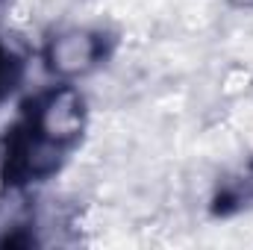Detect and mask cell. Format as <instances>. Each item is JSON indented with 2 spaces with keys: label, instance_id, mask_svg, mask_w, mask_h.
<instances>
[{
  "label": "cell",
  "instance_id": "obj_1",
  "mask_svg": "<svg viewBox=\"0 0 253 250\" xmlns=\"http://www.w3.org/2000/svg\"><path fill=\"white\" fill-rule=\"evenodd\" d=\"M88 129V103L77 83L30 94L0 144V180L12 191L47 183L65 168Z\"/></svg>",
  "mask_w": 253,
  "mask_h": 250
},
{
  "label": "cell",
  "instance_id": "obj_4",
  "mask_svg": "<svg viewBox=\"0 0 253 250\" xmlns=\"http://www.w3.org/2000/svg\"><path fill=\"white\" fill-rule=\"evenodd\" d=\"M24 74H27V62L21 50L6 36H0V106L21 88Z\"/></svg>",
  "mask_w": 253,
  "mask_h": 250
},
{
  "label": "cell",
  "instance_id": "obj_2",
  "mask_svg": "<svg viewBox=\"0 0 253 250\" xmlns=\"http://www.w3.org/2000/svg\"><path fill=\"white\" fill-rule=\"evenodd\" d=\"M115 36L106 27H65L53 36L44 39L42 44V68L59 80V83H77L97 68H103L112 56Z\"/></svg>",
  "mask_w": 253,
  "mask_h": 250
},
{
  "label": "cell",
  "instance_id": "obj_3",
  "mask_svg": "<svg viewBox=\"0 0 253 250\" xmlns=\"http://www.w3.org/2000/svg\"><path fill=\"white\" fill-rule=\"evenodd\" d=\"M248 209H253V156L221 174L209 200V212L215 218H233Z\"/></svg>",
  "mask_w": 253,
  "mask_h": 250
},
{
  "label": "cell",
  "instance_id": "obj_5",
  "mask_svg": "<svg viewBox=\"0 0 253 250\" xmlns=\"http://www.w3.org/2000/svg\"><path fill=\"white\" fill-rule=\"evenodd\" d=\"M230 6H236V9H253V0H230Z\"/></svg>",
  "mask_w": 253,
  "mask_h": 250
}]
</instances>
